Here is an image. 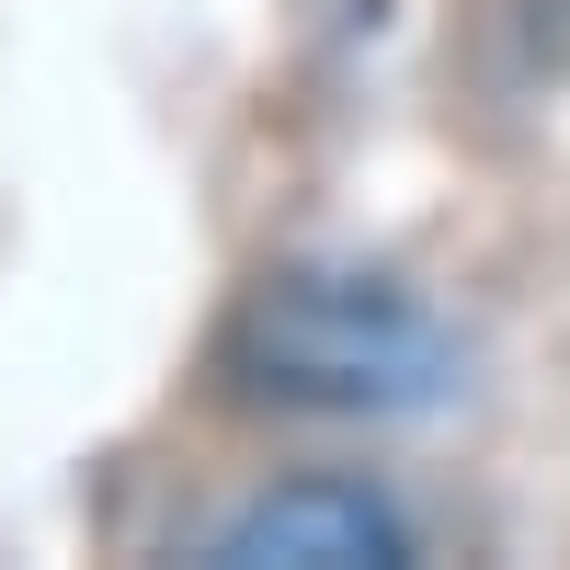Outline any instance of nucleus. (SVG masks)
Segmentation results:
<instances>
[{"label":"nucleus","mask_w":570,"mask_h":570,"mask_svg":"<svg viewBox=\"0 0 570 570\" xmlns=\"http://www.w3.org/2000/svg\"><path fill=\"white\" fill-rule=\"evenodd\" d=\"M228 365L252 376L285 411H434L456 389V343L445 320L400 297L389 274H343V263H297L263 274L240 331H228Z\"/></svg>","instance_id":"1"},{"label":"nucleus","mask_w":570,"mask_h":570,"mask_svg":"<svg viewBox=\"0 0 570 570\" xmlns=\"http://www.w3.org/2000/svg\"><path fill=\"white\" fill-rule=\"evenodd\" d=\"M206 559L217 570H400L411 525H400V502H376L365 480H285V491L228 513Z\"/></svg>","instance_id":"2"}]
</instances>
